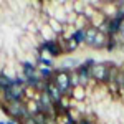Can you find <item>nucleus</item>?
Wrapping results in <instances>:
<instances>
[{"label":"nucleus","instance_id":"1","mask_svg":"<svg viewBox=\"0 0 124 124\" xmlns=\"http://www.w3.org/2000/svg\"><path fill=\"white\" fill-rule=\"evenodd\" d=\"M70 73H71V70L56 68V75H55V78H53L51 83L56 85V88L63 93V96H70V98H71L73 88H71V85H70Z\"/></svg>","mask_w":124,"mask_h":124},{"label":"nucleus","instance_id":"2","mask_svg":"<svg viewBox=\"0 0 124 124\" xmlns=\"http://www.w3.org/2000/svg\"><path fill=\"white\" fill-rule=\"evenodd\" d=\"M108 76H109V61H98L91 68V79L96 85L106 86L108 85Z\"/></svg>","mask_w":124,"mask_h":124},{"label":"nucleus","instance_id":"3","mask_svg":"<svg viewBox=\"0 0 124 124\" xmlns=\"http://www.w3.org/2000/svg\"><path fill=\"white\" fill-rule=\"evenodd\" d=\"M38 51H40V53H48L51 58H60L61 55H65L58 40H48V41H41V43L38 45Z\"/></svg>","mask_w":124,"mask_h":124},{"label":"nucleus","instance_id":"4","mask_svg":"<svg viewBox=\"0 0 124 124\" xmlns=\"http://www.w3.org/2000/svg\"><path fill=\"white\" fill-rule=\"evenodd\" d=\"M45 93L50 96V99L53 101V104H58V103L61 101V98H63V93H61V91L56 88V85L51 83V81L46 83V91H45Z\"/></svg>","mask_w":124,"mask_h":124},{"label":"nucleus","instance_id":"5","mask_svg":"<svg viewBox=\"0 0 124 124\" xmlns=\"http://www.w3.org/2000/svg\"><path fill=\"white\" fill-rule=\"evenodd\" d=\"M108 40H109L108 35L98 31V37H96L94 43L91 45V48H93V50H99V51H101V50H106V46H108Z\"/></svg>","mask_w":124,"mask_h":124},{"label":"nucleus","instance_id":"6","mask_svg":"<svg viewBox=\"0 0 124 124\" xmlns=\"http://www.w3.org/2000/svg\"><path fill=\"white\" fill-rule=\"evenodd\" d=\"M96 37H98V28H94V27H89V28L86 30V46L91 48V45L94 43Z\"/></svg>","mask_w":124,"mask_h":124},{"label":"nucleus","instance_id":"7","mask_svg":"<svg viewBox=\"0 0 124 124\" xmlns=\"http://www.w3.org/2000/svg\"><path fill=\"white\" fill-rule=\"evenodd\" d=\"M79 65H81V61H79V60L68 56V58H65V61L61 63V66H60V68H66V70H75V68H78Z\"/></svg>","mask_w":124,"mask_h":124},{"label":"nucleus","instance_id":"8","mask_svg":"<svg viewBox=\"0 0 124 124\" xmlns=\"http://www.w3.org/2000/svg\"><path fill=\"white\" fill-rule=\"evenodd\" d=\"M71 40H75L78 45H85L86 43V30H76L73 31V35H71Z\"/></svg>","mask_w":124,"mask_h":124},{"label":"nucleus","instance_id":"9","mask_svg":"<svg viewBox=\"0 0 124 124\" xmlns=\"http://www.w3.org/2000/svg\"><path fill=\"white\" fill-rule=\"evenodd\" d=\"M86 7H88V2H73V10L76 15H83Z\"/></svg>","mask_w":124,"mask_h":124},{"label":"nucleus","instance_id":"10","mask_svg":"<svg viewBox=\"0 0 124 124\" xmlns=\"http://www.w3.org/2000/svg\"><path fill=\"white\" fill-rule=\"evenodd\" d=\"M63 123H65V124H78V121H76V119H75L71 114H70V113H68V114L63 117Z\"/></svg>","mask_w":124,"mask_h":124},{"label":"nucleus","instance_id":"11","mask_svg":"<svg viewBox=\"0 0 124 124\" xmlns=\"http://www.w3.org/2000/svg\"><path fill=\"white\" fill-rule=\"evenodd\" d=\"M18 124H37V121H35V117L31 116V117H27V119H23V121H20Z\"/></svg>","mask_w":124,"mask_h":124},{"label":"nucleus","instance_id":"12","mask_svg":"<svg viewBox=\"0 0 124 124\" xmlns=\"http://www.w3.org/2000/svg\"><path fill=\"white\" fill-rule=\"evenodd\" d=\"M78 124H96V123H93V121H89L88 117H83V119H79V121H78Z\"/></svg>","mask_w":124,"mask_h":124},{"label":"nucleus","instance_id":"13","mask_svg":"<svg viewBox=\"0 0 124 124\" xmlns=\"http://www.w3.org/2000/svg\"><path fill=\"white\" fill-rule=\"evenodd\" d=\"M5 124H18V123H15V121H5Z\"/></svg>","mask_w":124,"mask_h":124},{"label":"nucleus","instance_id":"14","mask_svg":"<svg viewBox=\"0 0 124 124\" xmlns=\"http://www.w3.org/2000/svg\"><path fill=\"white\" fill-rule=\"evenodd\" d=\"M0 124H5V123H3V121H0Z\"/></svg>","mask_w":124,"mask_h":124},{"label":"nucleus","instance_id":"15","mask_svg":"<svg viewBox=\"0 0 124 124\" xmlns=\"http://www.w3.org/2000/svg\"><path fill=\"white\" fill-rule=\"evenodd\" d=\"M98 124H103V123H98Z\"/></svg>","mask_w":124,"mask_h":124}]
</instances>
